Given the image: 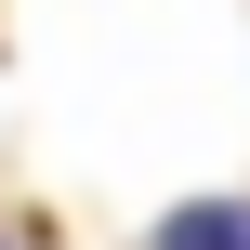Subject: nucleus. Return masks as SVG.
<instances>
[{
    "mask_svg": "<svg viewBox=\"0 0 250 250\" xmlns=\"http://www.w3.org/2000/svg\"><path fill=\"white\" fill-rule=\"evenodd\" d=\"M158 250H250V198H185L158 224Z\"/></svg>",
    "mask_w": 250,
    "mask_h": 250,
    "instance_id": "f257e3e1",
    "label": "nucleus"
}]
</instances>
